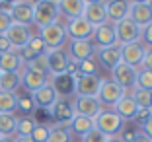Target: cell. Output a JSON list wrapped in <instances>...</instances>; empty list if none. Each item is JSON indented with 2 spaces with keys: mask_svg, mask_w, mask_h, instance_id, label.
<instances>
[{
  "mask_svg": "<svg viewBox=\"0 0 152 142\" xmlns=\"http://www.w3.org/2000/svg\"><path fill=\"white\" fill-rule=\"evenodd\" d=\"M49 142H72L70 129L64 127V125H55V127H51Z\"/></svg>",
  "mask_w": 152,
  "mask_h": 142,
  "instance_id": "1f68e13d",
  "label": "cell"
},
{
  "mask_svg": "<svg viewBox=\"0 0 152 142\" xmlns=\"http://www.w3.org/2000/svg\"><path fill=\"white\" fill-rule=\"evenodd\" d=\"M125 127L123 117L117 115L113 109H102L98 115L94 117V129L103 133L107 138H115L121 133V129Z\"/></svg>",
  "mask_w": 152,
  "mask_h": 142,
  "instance_id": "6da1fadb",
  "label": "cell"
},
{
  "mask_svg": "<svg viewBox=\"0 0 152 142\" xmlns=\"http://www.w3.org/2000/svg\"><path fill=\"white\" fill-rule=\"evenodd\" d=\"M68 129H70V133L78 134V136H84V134H88L90 130L94 129V119H88V117H82V115H74L72 121L68 123Z\"/></svg>",
  "mask_w": 152,
  "mask_h": 142,
  "instance_id": "83f0119b",
  "label": "cell"
},
{
  "mask_svg": "<svg viewBox=\"0 0 152 142\" xmlns=\"http://www.w3.org/2000/svg\"><path fill=\"white\" fill-rule=\"evenodd\" d=\"M72 105H74L76 115L88 117V119H94V117L103 109L102 103L98 101V98H80V95H76V98L72 99Z\"/></svg>",
  "mask_w": 152,
  "mask_h": 142,
  "instance_id": "9a60e30c",
  "label": "cell"
},
{
  "mask_svg": "<svg viewBox=\"0 0 152 142\" xmlns=\"http://www.w3.org/2000/svg\"><path fill=\"white\" fill-rule=\"evenodd\" d=\"M68 58L74 60L76 64L82 60L96 57V45L92 41H70V49H68Z\"/></svg>",
  "mask_w": 152,
  "mask_h": 142,
  "instance_id": "d6986e66",
  "label": "cell"
},
{
  "mask_svg": "<svg viewBox=\"0 0 152 142\" xmlns=\"http://www.w3.org/2000/svg\"><path fill=\"white\" fill-rule=\"evenodd\" d=\"M134 88H140V90H148V92H152V72L139 68V72H137V84H134Z\"/></svg>",
  "mask_w": 152,
  "mask_h": 142,
  "instance_id": "d590c367",
  "label": "cell"
},
{
  "mask_svg": "<svg viewBox=\"0 0 152 142\" xmlns=\"http://www.w3.org/2000/svg\"><path fill=\"white\" fill-rule=\"evenodd\" d=\"M107 142H119V140H117V136H115V138H107Z\"/></svg>",
  "mask_w": 152,
  "mask_h": 142,
  "instance_id": "f907efd6",
  "label": "cell"
},
{
  "mask_svg": "<svg viewBox=\"0 0 152 142\" xmlns=\"http://www.w3.org/2000/svg\"><path fill=\"white\" fill-rule=\"evenodd\" d=\"M35 119L33 117H18V123H16V134L18 136H29L35 129Z\"/></svg>",
  "mask_w": 152,
  "mask_h": 142,
  "instance_id": "d6a6232c",
  "label": "cell"
},
{
  "mask_svg": "<svg viewBox=\"0 0 152 142\" xmlns=\"http://www.w3.org/2000/svg\"><path fill=\"white\" fill-rule=\"evenodd\" d=\"M20 86H22V72H2L0 74V92L16 93Z\"/></svg>",
  "mask_w": 152,
  "mask_h": 142,
  "instance_id": "484cf974",
  "label": "cell"
},
{
  "mask_svg": "<svg viewBox=\"0 0 152 142\" xmlns=\"http://www.w3.org/2000/svg\"><path fill=\"white\" fill-rule=\"evenodd\" d=\"M137 133H139V130H134V129H121V133L117 134V140L119 142H133L134 136H137Z\"/></svg>",
  "mask_w": 152,
  "mask_h": 142,
  "instance_id": "60d3db41",
  "label": "cell"
},
{
  "mask_svg": "<svg viewBox=\"0 0 152 142\" xmlns=\"http://www.w3.org/2000/svg\"><path fill=\"white\" fill-rule=\"evenodd\" d=\"M47 64H49L51 78L66 74V68H68V55H66V51L64 49L47 51Z\"/></svg>",
  "mask_w": 152,
  "mask_h": 142,
  "instance_id": "4fadbf2b",
  "label": "cell"
},
{
  "mask_svg": "<svg viewBox=\"0 0 152 142\" xmlns=\"http://www.w3.org/2000/svg\"><path fill=\"white\" fill-rule=\"evenodd\" d=\"M129 10H131V2H125V0L105 2V16H107V22L111 23H117L121 20L129 18Z\"/></svg>",
  "mask_w": 152,
  "mask_h": 142,
  "instance_id": "ffe728a7",
  "label": "cell"
},
{
  "mask_svg": "<svg viewBox=\"0 0 152 142\" xmlns=\"http://www.w3.org/2000/svg\"><path fill=\"white\" fill-rule=\"evenodd\" d=\"M58 98H61V95L57 93V90L53 88V84H51V82H47L43 88H39L35 93H31L33 105H35V107H41V109H51V107L57 103Z\"/></svg>",
  "mask_w": 152,
  "mask_h": 142,
  "instance_id": "e0dca14e",
  "label": "cell"
},
{
  "mask_svg": "<svg viewBox=\"0 0 152 142\" xmlns=\"http://www.w3.org/2000/svg\"><path fill=\"white\" fill-rule=\"evenodd\" d=\"M4 35H6V39L10 41L12 51H20V49H23V47L29 43V39L33 37V33H31V27H29V25L12 23V25H10V29L6 31Z\"/></svg>",
  "mask_w": 152,
  "mask_h": 142,
  "instance_id": "9c48e42d",
  "label": "cell"
},
{
  "mask_svg": "<svg viewBox=\"0 0 152 142\" xmlns=\"http://www.w3.org/2000/svg\"><path fill=\"white\" fill-rule=\"evenodd\" d=\"M82 142H107V136L103 133H99L98 129H92L88 134L82 136Z\"/></svg>",
  "mask_w": 152,
  "mask_h": 142,
  "instance_id": "f35d334b",
  "label": "cell"
},
{
  "mask_svg": "<svg viewBox=\"0 0 152 142\" xmlns=\"http://www.w3.org/2000/svg\"><path fill=\"white\" fill-rule=\"evenodd\" d=\"M137 68L129 66L125 62H119L115 68H111V80L115 84H119L121 88L125 90H134V84H137Z\"/></svg>",
  "mask_w": 152,
  "mask_h": 142,
  "instance_id": "30bf717a",
  "label": "cell"
},
{
  "mask_svg": "<svg viewBox=\"0 0 152 142\" xmlns=\"http://www.w3.org/2000/svg\"><path fill=\"white\" fill-rule=\"evenodd\" d=\"M140 133H142L144 136H148V138L152 140V117H150V119H148L146 123L142 125V127H140Z\"/></svg>",
  "mask_w": 152,
  "mask_h": 142,
  "instance_id": "f6af8a7d",
  "label": "cell"
},
{
  "mask_svg": "<svg viewBox=\"0 0 152 142\" xmlns=\"http://www.w3.org/2000/svg\"><path fill=\"white\" fill-rule=\"evenodd\" d=\"M84 6H86V0H58L57 2L58 16L63 14L66 20L80 18L84 14Z\"/></svg>",
  "mask_w": 152,
  "mask_h": 142,
  "instance_id": "603a6c76",
  "label": "cell"
},
{
  "mask_svg": "<svg viewBox=\"0 0 152 142\" xmlns=\"http://www.w3.org/2000/svg\"><path fill=\"white\" fill-rule=\"evenodd\" d=\"M133 142H152L150 140V138H148V136H144V134L142 133H140V130H139V133H137V136H134V140Z\"/></svg>",
  "mask_w": 152,
  "mask_h": 142,
  "instance_id": "7dc6e473",
  "label": "cell"
},
{
  "mask_svg": "<svg viewBox=\"0 0 152 142\" xmlns=\"http://www.w3.org/2000/svg\"><path fill=\"white\" fill-rule=\"evenodd\" d=\"M23 66H26V64L22 62L18 51L0 53V72H22Z\"/></svg>",
  "mask_w": 152,
  "mask_h": 142,
  "instance_id": "d4e9b609",
  "label": "cell"
},
{
  "mask_svg": "<svg viewBox=\"0 0 152 142\" xmlns=\"http://www.w3.org/2000/svg\"><path fill=\"white\" fill-rule=\"evenodd\" d=\"M58 22V8L57 2L53 0H39V2H33V23L37 27H45L49 23Z\"/></svg>",
  "mask_w": 152,
  "mask_h": 142,
  "instance_id": "3957f363",
  "label": "cell"
},
{
  "mask_svg": "<svg viewBox=\"0 0 152 142\" xmlns=\"http://www.w3.org/2000/svg\"><path fill=\"white\" fill-rule=\"evenodd\" d=\"M129 18L139 27H146L148 23H152V2H131Z\"/></svg>",
  "mask_w": 152,
  "mask_h": 142,
  "instance_id": "5bb4252c",
  "label": "cell"
},
{
  "mask_svg": "<svg viewBox=\"0 0 152 142\" xmlns=\"http://www.w3.org/2000/svg\"><path fill=\"white\" fill-rule=\"evenodd\" d=\"M0 138H2V136H0Z\"/></svg>",
  "mask_w": 152,
  "mask_h": 142,
  "instance_id": "f5cc1de1",
  "label": "cell"
},
{
  "mask_svg": "<svg viewBox=\"0 0 152 142\" xmlns=\"http://www.w3.org/2000/svg\"><path fill=\"white\" fill-rule=\"evenodd\" d=\"M131 95H133V99H134V103H137L139 109H152V92L134 88Z\"/></svg>",
  "mask_w": 152,
  "mask_h": 142,
  "instance_id": "4dcf8cb0",
  "label": "cell"
},
{
  "mask_svg": "<svg viewBox=\"0 0 152 142\" xmlns=\"http://www.w3.org/2000/svg\"><path fill=\"white\" fill-rule=\"evenodd\" d=\"M49 113H51V117L57 121V125H64V127H68V123L72 121V117L76 115L74 105H72V99H68V98H58L57 103L49 109Z\"/></svg>",
  "mask_w": 152,
  "mask_h": 142,
  "instance_id": "8fae6325",
  "label": "cell"
},
{
  "mask_svg": "<svg viewBox=\"0 0 152 142\" xmlns=\"http://www.w3.org/2000/svg\"><path fill=\"white\" fill-rule=\"evenodd\" d=\"M96 60L102 64L103 68H115L121 62V53L119 47L113 45V47H105V49H96Z\"/></svg>",
  "mask_w": 152,
  "mask_h": 142,
  "instance_id": "7402d4cb",
  "label": "cell"
},
{
  "mask_svg": "<svg viewBox=\"0 0 152 142\" xmlns=\"http://www.w3.org/2000/svg\"><path fill=\"white\" fill-rule=\"evenodd\" d=\"M16 123L18 117L14 113H0V136L10 138L12 134H16Z\"/></svg>",
  "mask_w": 152,
  "mask_h": 142,
  "instance_id": "f1b7e54d",
  "label": "cell"
},
{
  "mask_svg": "<svg viewBox=\"0 0 152 142\" xmlns=\"http://www.w3.org/2000/svg\"><path fill=\"white\" fill-rule=\"evenodd\" d=\"M78 74H84V76H96L98 74V60H96V57L78 62Z\"/></svg>",
  "mask_w": 152,
  "mask_h": 142,
  "instance_id": "8d00e7d4",
  "label": "cell"
},
{
  "mask_svg": "<svg viewBox=\"0 0 152 142\" xmlns=\"http://www.w3.org/2000/svg\"><path fill=\"white\" fill-rule=\"evenodd\" d=\"M14 142H33V140H31V136H16Z\"/></svg>",
  "mask_w": 152,
  "mask_h": 142,
  "instance_id": "c3c4849f",
  "label": "cell"
},
{
  "mask_svg": "<svg viewBox=\"0 0 152 142\" xmlns=\"http://www.w3.org/2000/svg\"><path fill=\"white\" fill-rule=\"evenodd\" d=\"M96 43V49H105V47H113L117 45V39H115V23L111 22H105L102 25L94 27V35H92Z\"/></svg>",
  "mask_w": 152,
  "mask_h": 142,
  "instance_id": "7c38bea8",
  "label": "cell"
},
{
  "mask_svg": "<svg viewBox=\"0 0 152 142\" xmlns=\"http://www.w3.org/2000/svg\"><path fill=\"white\" fill-rule=\"evenodd\" d=\"M51 84L57 90V93L61 98H66L68 93H74V78L70 74H63V76H55L51 78Z\"/></svg>",
  "mask_w": 152,
  "mask_h": 142,
  "instance_id": "4316f807",
  "label": "cell"
},
{
  "mask_svg": "<svg viewBox=\"0 0 152 142\" xmlns=\"http://www.w3.org/2000/svg\"><path fill=\"white\" fill-rule=\"evenodd\" d=\"M49 134H51V127L49 125H43V123H37L33 133L29 134L33 142H49Z\"/></svg>",
  "mask_w": 152,
  "mask_h": 142,
  "instance_id": "e575fe53",
  "label": "cell"
},
{
  "mask_svg": "<svg viewBox=\"0 0 152 142\" xmlns=\"http://www.w3.org/2000/svg\"><path fill=\"white\" fill-rule=\"evenodd\" d=\"M113 111H115L117 115L123 117V121H129V119H134V115H137V111H139V107H137V103H134L133 95L127 93V95H123V98L113 105Z\"/></svg>",
  "mask_w": 152,
  "mask_h": 142,
  "instance_id": "cb8c5ba5",
  "label": "cell"
},
{
  "mask_svg": "<svg viewBox=\"0 0 152 142\" xmlns=\"http://www.w3.org/2000/svg\"><path fill=\"white\" fill-rule=\"evenodd\" d=\"M27 70H33V72H41V74H47L49 76V64H47V53L39 55V57L31 58V60L26 64Z\"/></svg>",
  "mask_w": 152,
  "mask_h": 142,
  "instance_id": "836d02e7",
  "label": "cell"
},
{
  "mask_svg": "<svg viewBox=\"0 0 152 142\" xmlns=\"http://www.w3.org/2000/svg\"><path fill=\"white\" fill-rule=\"evenodd\" d=\"M47 82H49V76H47V74L27 70V68L23 66V70H22V86H23V88H26L29 93H35L37 90L43 88Z\"/></svg>",
  "mask_w": 152,
  "mask_h": 142,
  "instance_id": "44dd1931",
  "label": "cell"
},
{
  "mask_svg": "<svg viewBox=\"0 0 152 142\" xmlns=\"http://www.w3.org/2000/svg\"><path fill=\"white\" fill-rule=\"evenodd\" d=\"M82 18H84L86 22H90L94 27L105 23L107 22V16H105V2H99V0H90V2H86Z\"/></svg>",
  "mask_w": 152,
  "mask_h": 142,
  "instance_id": "2e32d148",
  "label": "cell"
},
{
  "mask_svg": "<svg viewBox=\"0 0 152 142\" xmlns=\"http://www.w3.org/2000/svg\"><path fill=\"white\" fill-rule=\"evenodd\" d=\"M119 53H121V62H125V64H129V66L139 70L140 64H142L144 53H146V47H144L140 41H133V43L121 45Z\"/></svg>",
  "mask_w": 152,
  "mask_h": 142,
  "instance_id": "52a82bcc",
  "label": "cell"
},
{
  "mask_svg": "<svg viewBox=\"0 0 152 142\" xmlns=\"http://www.w3.org/2000/svg\"><path fill=\"white\" fill-rule=\"evenodd\" d=\"M6 51H12L10 41L6 39V35H0V53H6Z\"/></svg>",
  "mask_w": 152,
  "mask_h": 142,
  "instance_id": "bcb514c9",
  "label": "cell"
},
{
  "mask_svg": "<svg viewBox=\"0 0 152 142\" xmlns=\"http://www.w3.org/2000/svg\"><path fill=\"white\" fill-rule=\"evenodd\" d=\"M140 68H142V70L152 72V49H146V53H144V58H142V64H140Z\"/></svg>",
  "mask_w": 152,
  "mask_h": 142,
  "instance_id": "ee69618b",
  "label": "cell"
},
{
  "mask_svg": "<svg viewBox=\"0 0 152 142\" xmlns=\"http://www.w3.org/2000/svg\"><path fill=\"white\" fill-rule=\"evenodd\" d=\"M0 74H2V72H0Z\"/></svg>",
  "mask_w": 152,
  "mask_h": 142,
  "instance_id": "816d5d0a",
  "label": "cell"
},
{
  "mask_svg": "<svg viewBox=\"0 0 152 142\" xmlns=\"http://www.w3.org/2000/svg\"><path fill=\"white\" fill-rule=\"evenodd\" d=\"M150 117H152V109H139L133 121H134L137 125H139V127H142V125L146 123V121L150 119Z\"/></svg>",
  "mask_w": 152,
  "mask_h": 142,
  "instance_id": "ab89813d",
  "label": "cell"
},
{
  "mask_svg": "<svg viewBox=\"0 0 152 142\" xmlns=\"http://www.w3.org/2000/svg\"><path fill=\"white\" fill-rule=\"evenodd\" d=\"M123 95H127L125 88H121L119 84H115L111 78H103L102 80V86H99V92H98V101L102 103V107L113 109V105H115Z\"/></svg>",
  "mask_w": 152,
  "mask_h": 142,
  "instance_id": "277c9868",
  "label": "cell"
},
{
  "mask_svg": "<svg viewBox=\"0 0 152 142\" xmlns=\"http://www.w3.org/2000/svg\"><path fill=\"white\" fill-rule=\"evenodd\" d=\"M139 41L146 49H152V23H148L146 27H140V39Z\"/></svg>",
  "mask_w": 152,
  "mask_h": 142,
  "instance_id": "74e56055",
  "label": "cell"
},
{
  "mask_svg": "<svg viewBox=\"0 0 152 142\" xmlns=\"http://www.w3.org/2000/svg\"><path fill=\"white\" fill-rule=\"evenodd\" d=\"M39 37L41 41L45 43L47 51H57V49H63V45L66 43V29H64V23L61 22H55L49 23L39 29Z\"/></svg>",
  "mask_w": 152,
  "mask_h": 142,
  "instance_id": "7a4b0ae2",
  "label": "cell"
},
{
  "mask_svg": "<svg viewBox=\"0 0 152 142\" xmlns=\"http://www.w3.org/2000/svg\"><path fill=\"white\" fill-rule=\"evenodd\" d=\"M74 78V93L80 98H98L99 86H102V76H84V74H76Z\"/></svg>",
  "mask_w": 152,
  "mask_h": 142,
  "instance_id": "5b68a950",
  "label": "cell"
},
{
  "mask_svg": "<svg viewBox=\"0 0 152 142\" xmlns=\"http://www.w3.org/2000/svg\"><path fill=\"white\" fill-rule=\"evenodd\" d=\"M10 18L14 23L20 25H31L33 23V2H12Z\"/></svg>",
  "mask_w": 152,
  "mask_h": 142,
  "instance_id": "ac0fdd59",
  "label": "cell"
},
{
  "mask_svg": "<svg viewBox=\"0 0 152 142\" xmlns=\"http://www.w3.org/2000/svg\"><path fill=\"white\" fill-rule=\"evenodd\" d=\"M18 109H22L23 113H31L33 109H35V105H33V101H31V98H20L18 99Z\"/></svg>",
  "mask_w": 152,
  "mask_h": 142,
  "instance_id": "7bdbcfd3",
  "label": "cell"
},
{
  "mask_svg": "<svg viewBox=\"0 0 152 142\" xmlns=\"http://www.w3.org/2000/svg\"><path fill=\"white\" fill-rule=\"evenodd\" d=\"M115 39H117V47L133 43V41H139L140 39V27L131 18L121 20V22L115 23Z\"/></svg>",
  "mask_w": 152,
  "mask_h": 142,
  "instance_id": "ba28073f",
  "label": "cell"
},
{
  "mask_svg": "<svg viewBox=\"0 0 152 142\" xmlns=\"http://www.w3.org/2000/svg\"><path fill=\"white\" fill-rule=\"evenodd\" d=\"M18 93L10 92H0V113H16L18 109Z\"/></svg>",
  "mask_w": 152,
  "mask_h": 142,
  "instance_id": "f546056e",
  "label": "cell"
},
{
  "mask_svg": "<svg viewBox=\"0 0 152 142\" xmlns=\"http://www.w3.org/2000/svg\"><path fill=\"white\" fill-rule=\"evenodd\" d=\"M64 29H66V37H70V41H92V35H94V25L86 22L82 16L68 20L64 23Z\"/></svg>",
  "mask_w": 152,
  "mask_h": 142,
  "instance_id": "8992f818",
  "label": "cell"
},
{
  "mask_svg": "<svg viewBox=\"0 0 152 142\" xmlns=\"http://www.w3.org/2000/svg\"><path fill=\"white\" fill-rule=\"evenodd\" d=\"M12 18H10V14L6 12H0V35H4L6 31L10 29V25H12Z\"/></svg>",
  "mask_w": 152,
  "mask_h": 142,
  "instance_id": "b9f144b4",
  "label": "cell"
},
{
  "mask_svg": "<svg viewBox=\"0 0 152 142\" xmlns=\"http://www.w3.org/2000/svg\"><path fill=\"white\" fill-rule=\"evenodd\" d=\"M0 142H14L12 138H0Z\"/></svg>",
  "mask_w": 152,
  "mask_h": 142,
  "instance_id": "681fc988",
  "label": "cell"
}]
</instances>
